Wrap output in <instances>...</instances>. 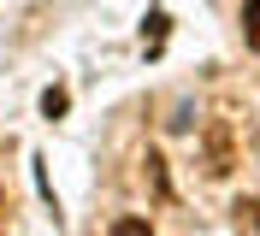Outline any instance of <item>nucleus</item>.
I'll return each instance as SVG.
<instances>
[{
  "instance_id": "7ed1b4c3",
  "label": "nucleus",
  "mask_w": 260,
  "mask_h": 236,
  "mask_svg": "<svg viewBox=\"0 0 260 236\" xmlns=\"http://www.w3.org/2000/svg\"><path fill=\"white\" fill-rule=\"evenodd\" d=\"M231 213H237V236H260V201L254 195H243Z\"/></svg>"
},
{
  "instance_id": "20e7f679",
  "label": "nucleus",
  "mask_w": 260,
  "mask_h": 236,
  "mask_svg": "<svg viewBox=\"0 0 260 236\" xmlns=\"http://www.w3.org/2000/svg\"><path fill=\"white\" fill-rule=\"evenodd\" d=\"M65 107H71V94H65V89H48V94H42V118H59Z\"/></svg>"
},
{
  "instance_id": "39448f33",
  "label": "nucleus",
  "mask_w": 260,
  "mask_h": 236,
  "mask_svg": "<svg viewBox=\"0 0 260 236\" xmlns=\"http://www.w3.org/2000/svg\"><path fill=\"white\" fill-rule=\"evenodd\" d=\"M243 30H248V42L260 47V0H243Z\"/></svg>"
},
{
  "instance_id": "f03ea898",
  "label": "nucleus",
  "mask_w": 260,
  "mask_h": 236,
  "mask_svg": "<svg viewBox=\"0 0 260 236\" xmlns=\"http://www.w3.org/2000/svg\"><path fill=\"white\" fill-rule=\"evenodd\" d=\"M142 177H148V189H154V201H166V207L178 201V189H172V172H166V159H160V154H148V159H142Z\"/></svg>"
},
{
  "instance_id": "423d86ee",
  "label": "nucleus",
  "mask_w": 260,
  "mask_h": 236,
  "mask_svg": "<svg viewBox=\"0 0 260 236\" xmlns=\"http://www.w3.org/2000/svg\"><path fill=\"white\" fill-rule=\"evenodd\" d=\"M113 236H154V224H148V219H118Z\"/></svg>"
},
{
  "instance_id": "f257e3e1",
  "label": "nucleus",
  "mask_w": 260,
  "mask_h": 236,
  "mask_svg": "<svg viewBox=\"0 0 260 236\" xmlns=\"http://www.w3.org/2000/svg\"><path fill=\"white\" fill-rule=\"evenodd\" d=\"M201 172H207L213 183L237 172V136H231L225 118H207V124H201Z\"/></svg>"
}]
</instances>
